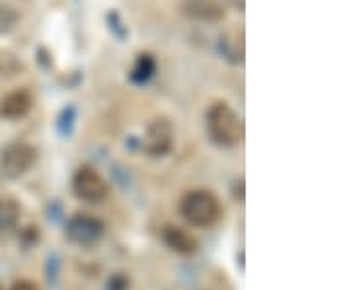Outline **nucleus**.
I'll return each mask as SVG.
<instances>
[{
    "instance_id": "1",
    "label": "nucleus",
    "mask_w": 351,
    "mask_h": 290,
    "mask_svg": "<svg viewBox=\"0 0 351 290\" xmlns=\"http://www.w3.org/2000/svg\"><path fill=\"white\" fill-rule=\"evenodd\" d=\"M207 133L219 146H237L242 135H244V125L239 114L225 103V101H215L207 111Z\"/></svg>"
},
{
    "instance_id": "10",
    "label": "nucleus",
    "mask_w": 351,
    "mask_h": 290,
    "mask_svg": "<svg viewBox=\"0 0 351 290\" xmlns=\"http://www.w3.org/2000/svg\"><path fill=\"white\" fill-rule=\"evenodd\" d=\"M162 238L170 250L178 253H193L197 250L195 238L180 226H166L162 230Z\"/></svg>"
},
{
    "instance_id": "4",
    "label": "nucleus",
    "mask_w": 351,
    "mask_h": 290,
    "mask_svg": "<svg viewBox=\"0 0 351 290\" xmlns=\"http://www.w3.org/2000/svg\"><path fill=\"white\" fill-rule=\"evenodd\" d=\"M174 146V125L168 117H154L145 133V152L149 156H166Z\"/></svg>"
},
{
    "instance_id": "16",
    "label": "nucleus",
    "mask_w": 351,
    "mask_h": 290,
    "mask_svg": "<svg viewBox=\"0 0 351 290\" xmlns=\"http://www.w3.org/2000/svg\"><path fill=\"white\" fill-rule=\"evenodd\" d=\"M234 10H239V12H244V6H246V0H226Z\"/></svg>"
},
{
    "instance_id": "14",
    "label": "nucleus",
    "mask_w": 351,
    "mask_h": 290,
    "mask_svg": "<svg viewBox=\"0 0 351 290\" xmlns=\"http://www.w3.org/2000/svg\"><path fill=\"white\" fill-rule=\"evenodd\" d=\"M108 24H110V29H112L113 34L117 36L119 39H123L127 36V27L121 22V18H119V14L112 10V12L108 14Z\"/></svg>"
},
{
    "instance_id": "7",
    "label": "nucleus",
    "mask_w": 351,
    "mask_h": 290,
    "mask_svg": "<svg viewBox=\"0 0 351 290\" xmlns=\"http://www.w3.org/2000/svg\"><path fill=\"white\" fill-rule=\"evenodd\" d=\"M180 10L186 18L197 22H221L226 16L223 0H182Z\"/></svg>"
},
{
    "instance_id": "9",
    "label": "nucleus",
    "mask_w": 351,
    "mask_h": 290,
    "mask_svg": "<svg viewBox=\"0 0 351 290\" xmlns=\"http://www.w3.org/2000/svg\"><path fill=\"white\" fill-rule=\"evenodd\" d=\"M217 49L223 55V59L232 64L244 63V31L232 29L219 36Z\"/></svg>"
},
{
    "instance_id": "12",
    "label": "nucleus",
    "mask_w": 351,
    "mask_h": 290,
    "mask_svg": "<svg viewBox=\"0 0 351 290\" xmlns=\"http://www.w3.org/2000/svg\"><path fill=\"white\" fill-rule=\"evenodd\" d=\"M18 220H20V205L14 199L0 197V238L12 234Z\"/></svg>"
},
{
    "instance_id": "3",
    "label": "nucleus",
    "mask_w": 351,
    "mask_h": 290,
    "mask_svg": "<svg viewBox=\"0 0 351 290\" xmlns=\"http://www.w3.org/2000/svg\"><path fill=\"white\" fill-rule=\"evenodd\" d=\"M104 232H106L104 222L92 215L78 213V215L71 216L66 222V238L75 246H82V248H90V246L98 243Z\"/></svg>"
},
{
    "instance_id": "13",
    "label": "nucleus",
    "mask_w": 351,
    "mask_h": 290,
    "mask_svg": "<svg viewBox=\"0 0 351 290\" xmlns=\"http://www.w3.org/2000/svg\"><path fill=\"white\" fill-rule=\"evenodd\" d=\"M20 20V14L14 10L8 4H0V36L12 31Z\"/></svg>"
},
{
    "instance_id": "15",
    "label": "nucleus",
    "mask_w": 351,
    "mask_h": 290,
    "mask_svg": "<svg viewBox=\"0 0 351 290\" xmlns=\"http://www.w3.org/2000/svg\"><path fill=\"white\" fill-rule=\"evenodd\" d=\"M10 290H39L38 285L36 282H32V280H18V282H14L12 289Z\"/></svg>"
},
{
    "instance_id": "2",
    "label": "nucleus",
    "mask_w": 351,
    "mask_h": 290,
    "mask_svg": "<svg viewBox=\"0 0 351 290\" xmlns=\"http://www.w3.org/2000/svg\"><path fill=\"white\" fill-rule=\"evenodd\" d=\"M180 213L191 226L207 228L219 220L223 213L219 197L207 189L189 191L180 202Z\"/></svg>"
},
{
    "instance_id": "11",
    "label": "nucleus",
    "mask_w": 351,
    "mask_h": 290,
    "mask_svg": "<svg viewBox=\"0 0 351 290\" xmlns=\"http://www.w3.org/2000/svg\"><path fill=\"white\" fill-rule=\"evenodd\" d=\"M156 72V59L152 53H138L135 64L129 72V78L133 84H147Z\"/></svg>"
},
{
    "instance_id": "5",
    "label": "nucleus",
    "mask_w": 351,
    "mask_h": 290,
    "mask_svg": "<svg viewBox=\"0 0 351 290\" xmlns=\"http://www.w3.org/2000/svg\"><path fill=\"white\" fill-rule=\"evenodd\" d=\"M36 158H38V152L32 144L12 142L2 152L0 166H2V172L8 177H22L25 172H29Z\"/></svg>"
},
{
    "instance_id": "8",
    "label": "nucleus",
    "mask_w": 351,
    "mask_h": 290,
    "mask_svg": "<svg viewBox=\"0 0 351 290\" xmlns=\"http://www.w3.org/2000/svg\"><path fill=\"white\" fill-rule=\"evenodd\" d=\"M32 105H34V98L27 90H14L0 100V115L4 119L16 121L29 114Z\"/></svg>"
},
{
    "instance_id": "6",
    "label": "nucleus",
    "mask_w": 351,
    "mask_h": 290,
    "mask_svg": "<svg viewBox=\"0 0 351 290\" xmlns=\"http://www.w3.org/2000/svg\"><path fill=\"white\" fill-rule=\"evenodd\" d=\"M73 189H75L76 197H80L86 202H101L108 197V183L101 177L100 172H96L90 166H82L76 172L75 179H73Z\"/></svg>"
}]
</instances>
